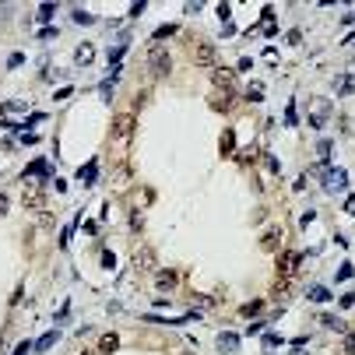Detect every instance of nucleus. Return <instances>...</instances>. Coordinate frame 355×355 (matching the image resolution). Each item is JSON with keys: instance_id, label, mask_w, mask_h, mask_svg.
Wrapping results in <instances>:
<instances>
[{"instance_id": "39448f33", "label": "nucleus", "mask_w": 355, "mask_h": 355, "mask_svg": "<svg viewBox=\"0 0 355 355\" xmlns=\"http://www.w3.org/2000/svg\"><path fill=\"white\" fill-rule=\"evenodd\" d=\"M288 292H292V278H285V274H278V282L271 285V299H285Z\"/></svg>"}, {"instance_id": "1a4fd4ad", "label": "nucleus", "mask_w": 355, "mask_h": 355, "mask_svg": "<svg viewBox=\"0 0 355 355\" xmlns=\"http://www.w3.org/2000/svg\"><path fill=\"white\" fill-rule=\"evenodd\" d=\"M155 285H158L162 292H172L176 285H180V278H176V271H162V274H158V282H155Z\"/></svg>"}, {"instance_id": "423d86ee", "label": "nucleus", "mask_w": 355, "mask_h": 355, "mask_svg": "<svg viewBox=\"0 0 355 355\" xmlns=\"http://www.w3.org/2000/svg\"><path fill=\"white\" fill-rule=\"evenodd\" d=\"M176 32H180V25H176V21H166V25H158L155 32H152V42L158 46L162 39H169V35H176Z\"/></svg>"}, {"instance_id": "f03ea898", "label": "nucleus", "mask_w": 355, "mask_h": 355, "mask_svg": "<svg viewBox=\"0 0 355 355\" xmlns=\"http://www.w3.org/2000/svg\"><path fill=\"white\" fill-rule=\"evenodd\" d=\"M148 70H152V78H169V70H172V56L166 46H152V53H148Z\"/></svg>"}, {"instance_id": "4468645a", "label": "nucleus", "mask_w": 355, "mask_h": 355, "mask_svg": "<svg viewBox=\"0 0 355 355\" xmlns=\"http://www.w3.org/2000/svg\"><path fill=\"white\" fill-rule=\"evenodd\" d=\"M18 113H25V102H4V116H0V120H7V116H18Z\"/></svg>"}, {"instance_id": "412c9836", "label": "nucleus", "mask_w": 355, "mask_h": 355, "mask_svg": "<svg viewBox=\"0 0 355 355\" xmlns=\"http://www.w3.org/2000/svg\"><path fill=\"white\" fill-rule=\"evenodd\" d=\"M53 14H56V4H42L39 7V21H50Z\"/></svg>"}, {"instance_id": "a19ab883", "label": "nucleus", "mask_w": 355, "mask_h": 355, "mask_svg": "<svg viewBox=\"0 0 355 355\" xmlns=\"http://www.w3.org/2000/svg\"><path fill=\"white\" fill-rule=\"evenodd\" d=\"M345 211H352V215H355V197H348V201H345Z\"/></svg>"}, {"instance_id": "a878e982", "label": "nucleus", "mask_w": 355, "mask_h": 355, "mask_svg": "<svg viewBox=\"0 0 355 355\" xmlns=\"http://www.w3.org/2000/svg\"><path fill=\"white\" fill-rule=\"evenodd\" d=\"M246 99H250V102H260V99H264V88H260V85H254V88L246 92Z\"/></svg>"}, {"instance_id": "c9c22d12", "label": "nucleus", "mask_w": 355, "mask_h": 355, "mask_svg": "<svg viewBox=\"0 0 355 355\" xmlns=\"http://www.w3.org/2000/svg\"><path fill=\"white\" fill-rule=\"evenodd\" d=\"M35 141H39V137L32 134V130H21V144H35Z\"/></svg>"}, {"instance_id": "f257e3e1", "label": "nucleus", "mask_w": 355, "mask_h": 355, "mask_svg": "<svg viewBox=\"0 0 355 355\" xmlns=\"http://www.w3.org/2000/svg\"><path fill=\"white\" fill-rule=\"evenodd\" d=\"M313 176L331 190V194H338V190H345V186H348V172H345V169H338V166H331V162H320V166H313Z\"/></svg>"}, {"instance_id": "9b49d317", "label": "nucleus", "mask_w": 355, "mask_h": 355, "mask_svg": "<svg viewBox=\"0 0 355 355\" xmlns=\"http://www.w3.org/2000/svg\"><path fill=\"white\" fill-rule=\"evenodd\" d=\"M92 46H88V42H85V46H78V53H74V64H78V67H88V64H92Z\"/></svg>"}, {"instance_id": "bb28decb", "label": "nucleus", "mask_w": 355, "mask_h": 355, "mask_svg": "<svg viewBox=\"0 0 355 355\" xmlns=\"http://www.w3.org/2000/svg\"><path fill=\"white\" fill-rule=\"evenodd\" d=\"M11 211V194H0V218Z\"/></svg>"}, {"instance_id": "f3484780", "label": "nucleus", "mask_w": 355, "mask_h": 355, "mask_svg": "<svg viewBox=\"0 0 355 355\" xmlns=\"http://www.w3.org/2000/svg\"><path fill=\"white\" fill-rule=\"evenodd\" d=\"M197 64H215V46H197Z\"/></svg>"}, {"instance_id": "72a5a7b5", "label": "nucleus", "mask_w": 355, "mask_h": 355, "mask_svg": "<svg viewBox=\"0 0 355 355\" xmlns=\"http://www.w3.org/2000/svg\"><path fill=\"white\" fill-rule=\"evenodd\" d=\"M70 92H74V88H70V85H67V88H56V92H53V99H56V102H60V99H67Z\"/></svg>"}, {"instance_id": "9d476101", "label": "nucleus", "mask_w": 355, "mask_h": 355, "mask_svg": "<svg viewBox=\"0 0 355 355\" xmlns=\"http://www.w3.org/2000/svg\"><path fill=\"white\" fill-rule=\"evenodd\" d=\"M232 78H236V70H229V67H218L215 70V85L218 88H232Z\"/></svg>"}, {"instance_id": "dca6fc26", "label": "nucleus", "mask_w": 355, "mask_h": 355, "mask_svg": "<svg viewBox=\"0 0 355 355\" xmlns=\"http://www.w3.org/2000/svg\"><path fill=\"white\" fill-rule=\"evenodd\" d=\"M260 313H264V303H260V299H254V303H246V306H243V317H250V320L260 317Z\"/></svg>"}, {"instance_id": "58836bf2", "label": "nucleus", "mask_w": 355, "mask_h": 355, "mask_svg": "<svg viewBox=\"0 0 355 355\" xmlns=\"http://www.w3.org/2000/svg\"><path fill=\"white\" fill-rule=\"evenodd\" d=\"M345 348H348V355H355V334H348V338H345Z\"/></svg>"}, {"instance_id": "0eeeda50", "label": "nucleus", "mask_w": 355, "mask_h": 355, "mask_svg": "<svg viewBox=\"0 0 355 355\" xmlns=\"http://www.w3.org/2000/svg\"><path fill=\"white\" fill-rule=\"evenodd\" d=\"M95 176H99V158H92V162H88V166L78 172V180H81L85 186H92V183H95Z\"/></svg>"}, {"instance_id": "f8f14e48", "label": "nucleus", "mask_w": 355, "mask_h": 355, "mask_svg": "<svg viewBox=\"0 0 355 355\" xmlns=\"http://www.w3.org/2000/svg\"><path fill=\"white\" fill-rule=\"evenodd\" d=\"M56 341H60V331H50V334H42L39 341H35V352H46V348H53Z\"/></svg>"}, {"instance_id": "e433bc0d", "label": "nucleus", "mask_w": 355, "mask_h": 355, "mask_svg": "<svg viewBox=\"0 0 355 355\" xmlns=\"http://www.w3.org/2000/svg\"><path fill=\"white\" fill-rule=\"evenodd\" d=\"M264 162H268V169H271V172H278V169H282V166H278V158H274V155H268Z\"/></svg>"}, {"instance_id": "5701e85b", "label": "nucleus", "mask_w": 355, "mask_h": 355, "mask_svg": "<svg viewBox=\"0 0 355 355\" xmlns=\"http://www.w3.org/2000/svg\"><path fill=\"white\" fill-rule=\"evenodd\" d=\"M338 92H341V95H352V92H355V81H352V78H341V81H338Z\"/></svg>"}, {"instance_id": "4c0bfd02", "label": "nucleus", "mask_w": 355, "mask_h": 355, "mask_svg": "<svg viewBox=\"0 0 355 355\" xmlns=\"http://www.w3.org/2000/svg\"><path fill=\"white\" fill-rule=\"evenodd\" d=\"M341 306L348 309V306H355V292H348V295H341Z\"/></svg>"}, {"instance_id": "7c9ffc66", "label": "nucleus", "mask_w": 355, "mask_h": 355, "mask_svg": "<svg viewBox=\"0 0 355 355\" xmlns=\"http://www.w3.org/2000/svg\"><path fill=\"white\" fill-rule=\"evenodd\" d=\"M102 268H116V254L106 250V254H102Z\"/></svg>"}, {"instance_id": "393cba45", "label": "nucleus", "mask_w": 355, "mask_h": 355, "mask_svg": "<svg viewBox=\"0 0 355 355\" xmlns=\"http://www.w3.org/2000/svg\"><path fill=\"white\" fill-rule=\"evenodd\" d=\"M285 123H299V116H295V102H288V106H285Z\"/></svg>"}, {"instance_id": "cd10ccee", "label": "nucleus", "mask_w": 355, "mask_h": 355, "mask_svg": "<svg viewBox=\"0 0 355 355\" xmlns=\"http://www.w3.org/2000/svg\"><path fill=\"white\" fill-rule=\"evenodd\" d=\"M254 155H257V148H246V152L236 155V162H254Z\"/></svg>"}, {"instance_id": "a211bd4d", "label": "nucleus", "mask_w": 355, "mask_h": 355, "mask_svg": "<svg viewBox=\"0 0 355 355\" xmlns=\"http://www.w3.org/2000/svg\"><path fill=\"white\" fill-rule=\"evenodd\" d=\"M278 243H282V236H278L274 229H271L268 236H264V250H268V254H274V250H278Z\"/></svg>"}, {"instance_id": "2eb2a0df", "label": "nucleus", "mask_w": 355, "mask_h": 355, "mask_svg": "<svg viewBox=\"0 0 355 355\" xmlns=\"http://www.w3.org/2000/svg\"><path fill=\"white\" fill-rule=\"evenodd\" d=\"M134 260H137V268H155V254H148V250H137Z\"/></svg>"}, {"instance_id": "6ab92c4d", "label": "nucleus", "mask_w": 355, "mask_h": 355, "mask_svg": "<svg viewBox=\"0 0 355 355\" xmlns=\"http://www.w3.org/2000/svg\"><path fill=\"white\" fill-rule=\"evenodd\" d=\"M309 299H313V303H327V299H331V292L323 288V285H313V288H309Z\"/></svg>"}, {"instance_id": "b1692460", "label": "nucleus", "mask_w": 355, "mask_h": 355, "mask_svg": "<svg viewBox=\"0 0 355 355\" xmlns=\"http://www.w3.org/2000/svg\"><path fill=\"white\" fill-rule=\"evenodd\" d=\"M352 274H355V268H352V264H341V268H338V282H348Z\"/></svg>"}, {"instance_id": "c85d7f7f", "label": "nucleus", "mask_w": 355, "mask_h": 355, "mask_svg": "<svg viewBox=\"0 0 355 355\" xmlns=\"http://www.w3.org/2000/svg\"><path fill=\"white\" fill-rule=\"evenodd\" d=\"M74 21H78V25H92V14H85V11H74Z\"/></svg>"}, {"instance_id": "20e7f679", "label": "nucleus", "mask_w": 355, "mask_h": 355, "mask_svg": "<svg viewBox=\"0 0 355 355\" xmlns=\"http://www.w3.org/2000/svg\"><path fill=\"white\" fill-rule=\"evenodd\" d=\"M120 348V334H102L99 338V355H113Z\"/></svg>"}, {"instance_id": "473e14b6", "label": "nucleus", "mask_w": 355, "mask_h": 355, "mask_svg": "<svg viewBox=\"0 0 355 355\" xmlns=\"http://www.w3.org/2000/svg\"><path fill=\"white\" fill-rule=\"evenodd\" d=\"M21 60H25L21 53H11V56H7V67H21Z\"/></svg>"}, {"instance_id": "aec40b11", "label": "nucleus", "mask_w": 355, "mask_h": 355, "mask_svg": "<svg viewBox=\"0 0 355 355\" xmlns=\"http://www.w3.org/2000/svg\"><path fill=\"white\" fill-rule=\"evenodd\" d=\"M232 144H236V134H232V130H225V134H221V155H229Z\"/></svg>"}, {"instance_id": "6e6552de", "label": "nucleus", "mask_w": 355, "mask_h": 355, "mask_svg": "<svg viewBox=\"0 0 355 355\" xmlns=\"http://www.w3.org/2000/svg\"><path fill=\"white\" fill-rule=\"evenodd\" d=\"M239 348V334H218V352H236Z\"/></svg>"}, {"instance_id": "2f4dec72", "label": "nucleus", "mask_w": 355, "mask_h": 355, "mask_svg": "<svg viewBox=\"0 0 355 355\" xmlns=\"http://www.w3.org/2000/svg\"><path fill=\"white\" fill-rule=\"evenodd\" d=\"M320 323H327V327H334V331H341V320H338V317H320Z\"/></svg>"}, {"instance_id": "ea45409f", "label": "nucleus", "mask_w": 355, "mask_h": 355, "mask_svg": "<svg viewBox=\"0 0 355 355\" xmlns=\"http://www.w3.org/2000/svg\"><path fill=\"white\" fill-rule=\"evenodd\" d=\"M28 348H32V345H28V341H21L18 348H14V355H28Z\"/></svg>"}, {"instance_id": "ddd939ff", "label": "nucleus", "mask_w": 355, "mask_h": 355, "mask_svg": "<svg viewBox=\"0 0 355 355\" xmlns=\"http://www.w3.org/2000/svg\"><path fill=\"white\" fill-rule=\"evenodd\" d=\"M113 134H116V137H127V134H130V116H116Z\"/></svg>"}, {"instance_id": "7ed1b4c3", "label": "nucleus", "mask_w": 355, "mask_h": 355, "mask_svg": "<svg viewBox=\"0 0 355 355\" xmlns=\"http://www.w3.org/2000/svg\"><path fill=\"white\" fill-rule=\"evenodd\" d=\"M25 176H39V180H50V176H53V166H50L46 158H35V162H28Z\"/></svg>"}, {"instance_id": "4be33fe9", "label": "nucleus", "mask_w": 355, "mask_h": 355, "mask_svg": "<svg viewBox=\"0 0 355 355\" xmlns=\"http://www.w3.org/2000/svg\"><path fill=\"white\" fill-rule=\"evenodd\" d=\"M123 53H127V46H113V50H109V64L120 67V56H123Z\"/></svg>"}, {"instance_id": "f704fd0d", "label": "nucleus", "mask_w": 355, "mask_h": 355, "mask_svg": "<svg viewBox=\"0 0 355 355\" xmlns=\"http://www.w3.org/2000/svg\"><path fill=\"white\" fill-rule=\"evenodd\" d=\"M229 14H232L229 4H218V18H221V21H229Z\"/></svg>"}, {"instance_id": "c756f323", "label": "nucleus", "mask_w": 355, "mask_h": 355, "mask_svg": "<svg viewBox=\"0 0 355 355\" xmlns=\"http://www.w3.org/2000/svg\"><path fill=\"white\" fill-rule=\"evenodd\" d=\"M317 155L327 158V155H331V141H320V144H317Z\"/></svg>"}]
</instances>
